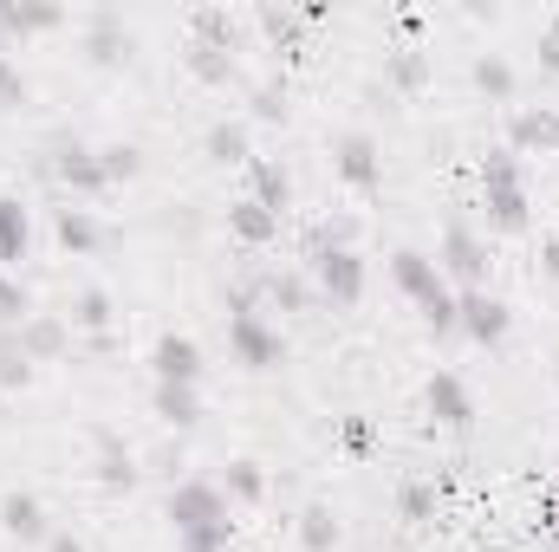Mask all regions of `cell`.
Listing matches in <instances>:
<instances>
[{"label": "cell", "instance_id": "cell-14", "mask_svg": "<svg viewBox=\"0 0 559 552\" xmlns=\"http://www.w3.org/2000/svg\"><path fill=\"white\" fill-rule=\"evenodd\" d=\"M508 149H514V156H527V149L554 156L559 149V105H527V111H514V118H508Z\"/></svg>", "mask_w": 559, "mask_h": 552}, {"label": "cell", "instance_id": "cell-22", "mask_svg": "<svg viewBox=\"0 0 559 552\" xmlns=\"http://www.w3.org/2000/svg\"><path fill=\"white\" fill-rule=\"evenodd\" d=\"M150 410L182 435V429L202 422V391H195V384H150Z\"/></svg>", "mask_w": 559, "mask_h": 552}, {"label": "cell", "instance_id": "cell-31", "mask_svg": "<svg viewBox=\"0 0 559 552\" xmlns=\"http://www.w3.org/2000/svg\"><path fill=\"white\" fill-rule=\"evenodd\" d=\"M182 59H189V72H195L202 85H228V79H235V52H228V46H202V39H189Z\"/></svg>", "mask_w": 559, "mask_h": 552}, {"label": "cell", "instance_id": "cell-43", "mask_svg": "<svg viewBox=\"0 0 559 552\" xmlns=\"http://www.w3.org/2000/svg\"><path fill=\"white\" fill-rule=\"evenodd\" d=\"M46 552H92V547H85L79 533H52V540H46Z\"/></svg>", "mask_w": 559, "mask_h": 552}, {"label": "cell", "instance_id": "cell-38", "mask_svg": "<svg viewBox=\"0 0 559 552\" xmlns=\"http://www.w3.org/2000/svg\"><path fill=\"white\" fill-rule=\"evenodd\" d=\"M371 442H378V435H371L365 416H338V448H345V455H371Z\"/></svg>", "mask_w": 559, "mask_h": 552}, {"label": "cell", "instance_id": "cell-5", "mask_svg": "<svg viewBox=\"0 0 559 552\" xmlns=\"http://www.w3.org/2000/svg\"><path fill=\"white\" fill-rule=\"evenodd\" d=\"M436 267H442V279H455L462 292H475V286H488V241L475 228L449 221L442 228V248H436Z\"/></svg>", "mask_w": 559, "mask_h": 552}, {"label": "cell", "instance_id": "cell-33", "mask_svg": "<svg viewBox=\"0 0 559 552\" xmlns=\"http://www.w3.org/2000/svg\"><path fill=\"white\" fill-rule=\"evenodd\" d=\"M26 384H33V358H26L20 332L0 325V391H26Z\"/></svg>", "mask_w": 559, "mask_h": 552}, {"label": "cell", "instance_id": "cell-40", "mask_svg": "<svg viewBox=\"0 0 559 552\" xmlns=\"http://www.w3.org/2000/svg\"><path fill=\"white\" fill-rule=\"evenodd\" d=\"M534 52H540V72H554L559 79V13L540 26V39H534Z\"/></svg>", "mask_w": 559, "mask_h": 552}, {"label": "cell", "instance_id": "cell-42", "mask_svg": "<svg viewBox=\"0 0 559 552\" xmlns=\"http://www.w3.org/2000/svg\"><path fill=\"white\" fill-rule=\"evenodd\" d=\"M540 274L559 279V235H547V241H540Z\"/></svg>", "mask_w": 559, "mask_h": 552}, {"label": "cell", "instance_id": "cell-16", "mask_svg": "<svg viewBox=\"0 0 559 552\" xmlns=\"http://www.w3.org/2000/svg\"><path fill=\"white\" fill-rule=\"evenodd\" d=\"M423 410L436 416L442 429H468V422H475V397H468V384H462L455 371H436L429 391H423Z\"/></svg>", "mask_w": 559, "mask_h": 552}, {"label": "cell", "instance_id": "cell-23", "mask_svg": "<svg viewBox=\"0 0 559 552\" xmlns=\"http://www.w3.org/2000/svg\"><path fill=\"white\" fill-rule=\"evenodd\" d=\"M202 149H209V163H254V137H248V118H215L209 124V137H202Z\"/></svg>", "mask_w": 559, "mask_h": 552}, {"label": "cell", "instance_id": "cell-20", "mask_svg": "<svg viewBox=\"0 0 559 552\" xmlns=\"http://www.w3.org/2000/svg\"><path fill=\"white\" fill-rule=\"evenodd\" d=\"M267 305L293 312V319H306V312H319L325 299H319V286H312L306 267H280V274H267Z\"/></svg>", "mask_w": 559, "mask_h": 552}, {"label": "cell", "instance_id": "cell-15", "mask_svg": "<svg viewBox=\"0 0 559 552\" xmlns=\"http://www.w3.org/2000/svg\"><path fill=\"white\" fill-rule=\"evenodd\" d=\"M20 345H26L33 364H59V358L72 351V319H66V312H33V319L20 325Z\"/></svg>", "mask_w": 559, "mask_h": 552}, {"label": "cell", "instance_id": "cell-32", "mask_svg": "<svg viewBox=\"0 0 559 552\" xmlns=\"http://www.w3.org/2000/svg\"><path fill=\"white\" fill-rule=\"evenodd\" d=\"M384 85H391V92H423V85H429V52H417V46L391 52V59H384Z\"/></svg>", "mask_w": 559, "mask_h": 552}, {"label": "cell", "instance_id": "cell-9", "mask_svg": "<svg viewBox=\"0 0 559 552\" xmlns=\"http://www.w3.org/2000/svg\"><path fill=\"white\" fill-rule=\"evenodd\" d=\"M92 475H98L105 494H131V488L143 481V461L118 429H92Z\"/></svg>", "mask_w": 559, "mask_h": 552}, {"label": "cell", "instance_id": "cell-34", "mask_svg": "<svg viewBox=\"0 0 559 552\" xmlns=\"http://www.w3.org/2000/svg\"><path fill=\"white\" fill-rule=\"evenodd\" d=\"M26 319H33V292H26V279L0 274V325H7V332H20Z\"/></svg>", "mask_w": 559, "mask_h": 552}, {"label": "cell", "instance_id": "cell-6", "mask_svg": "<svg viewBox=\"0 0 559 552\" xmlns=\"http://www.w3.org/2000/svg\"><path fill=\"white\" fill-rule=\"evenodd\" d=\"M332 169H338V182H352L358 195H378V189H384V149H378L371 131L332 137Z\"/></svg>", "mask_w": 559, "mask_h": 552}, {"label": "cell", "instance_id": "cell-41", "mask_svg": "<svg viewBox=\"0 0 559 552\" xmlns=\"http://www.w3.org/2000/svg\"><path fill=\"white\" fill-rule=\"evenodd\" d=\"M176 468H182V442H163V448H150V475H169V481H176Z\"/></svg>", "mask_w": 559, "mask_h": 552}, {"label": "cell", "instance_id": "cell-39", "mask_svg": "<svg viewBox=\"0 0 559 552\" xmlns=\"http://www.w3.org/2000/svg\"><path fill=\"white\" fill-rule=\"evenodd\" d=\"M26 105V79H20V65L0 52V111H20Z\"/></svg>", "mask_w": 559, "mask_h": 552}, {"label": "cell", "instance_id": "cell-17", "mask_svg": "<svg viewBox=\"0 0 559 552\" xmlns=\"http://www.w3.org/2000/svg\"><path fill=\"white\" fill-rule=\"evenodd\" d=\"M52 235H59V248H66V254H98V248L111 241V235L98 228V215H92V208H79V202H59V208H52Z\"/></svg>", "mask_w": 559, "mask_h": 552}, {"label": "cell", "instance_id": "cell-44", "mask_svg": "<svg viewBox=\"0 0 559 552\" xmlns=\"http://www.w3.org/2000/svg\"><path fill=\"white\" fill-rule=\"evenodd\" d=\"M547 547L559 552V514H554V520H547Z\"/></svg>", "mask_w": 559, "mask_h": 552}, {"label": "cell", "instance_id": "cell-10", "mask_svg": "<svg viewBox=\"0 0 559 552\" xmlns=\"http://www.w3.org/2000/svg\"><path fill=\"white\" fill-rule=\"evenodd\" d=\"M391 279H397L404 299H417V312L436 305V299H449V279L436 267V254H417V248H397V254H391Z\"/></svg>", "mask_w": 559, "mask_h": 552}, {"label": "cell", "instance_id": "cell-37", "mask_svg": "<svg viewBox=\"0 0 559 552\" xmlns=\"http://www.w3.org/2000/svg\"><path fill=\"white\" fill-rule=\"evenodd\" d=\"M429 514H436V488H429V481H404V488H397V520L423 527Z\"/></svg>", "mask_w": 559, "mask_h": 552}, {"label": "cell", "instance_id": "cell-45", "mask_svg": "<svg viewBox=\"0 0 559 552\" xmlns=\"http://www.w3.org/2000/svg\"><path fill=\"white\" fill-rule=\"evenodd\" d=\"M554 384H559V358H554Z\"/></svg>", "mask_w": 559, "mask_h": 552}, {"label": "cell", "instance_id": "cell-19", "mask_svg": "<svg viewBox=\"0 0 559 552\" xmlns=\"http://www.w3.org/2000/svg\"><path fill=\"white\" fill-rule=\"evenodd\" d=\"M248 195H254L261 208H274V215L293 208V176H286L280 156H261V149H254V163H248Z\"/></svg>", "mask_w": 559, "mask_h": 552}, {"label": "cell", "instance_id": "cell-1", "mask_svg": "<svg viewBox=\"0 0 559 552\" xmlns=\"http://www.w3.org/2000/svg\"><path fill=\"white\" fill-rule=\"evenodd\" d=\"M169 527H176V552H228L235 540V514H228V494L222 481H202V475H182L163 501Z\"/></svg>", "mask_w": 559, "mask_h": 552}, {"label": "cell", "instance_id": "cell-25", "mask_svg": "<svg viewBox=\"0 0 559 552\" xmlns=\"http://www.w3.org/2000/svg\"><path fill=\"white\" fill-rule=\"evenodd\" d=\"M52 26H66V13H59V7H46V0L0 7V39H26V33H52Z\"/></svg>", "mask_w": 559, "mask_h": 552}, {"label": "cell", "instance_id": "cell-3", "mask_svg": "<svg viewBox=\"0 0 559 552\" xmlns=\"http://www.w3.org/2000/svg\"><path fill=\"white\" fill-rule=\"evenodd\" d=\"M39 176H52V182H59V189H72L79 202L111 189V182H105V163H98V149H92L85 137H52L46 149H39Z\"/></svg>", "mask_w": 559, "mask_h": 552}, {"label": "cell", "instance_id": "cell-29", "mask_svg": "<svg viewBox=\"0 0 559 552\" xmlns=\"http://www.w3.org/2000/svg\"><path fill=\"white\" fill-rule=\"evenodd\" d=\"M468 79H475V92H488L495 105H508V98H514V65H508L501 52H475Z\"/></svg>", "mask_w": 559, "mask_h": 552}, {"label": "cell", "instance_id": "cell-27", "mask_svg": "<svg viewBox=\"0 0 559 552\" xmlns=\"http://www.w3.org/2000/svg\"><path fill=\"white\" fill-rule=\"evenodd\" d=\"M299 547L306 552H332L338 547V514H332L325 501H306V507H299Z\"/></svg>", "mask_w": 559, "mask_h": 552}, {"label": "cell", "instance_id": "cell-13", "mask_svg": "<svg viewBox=\"0 0 559 552\" xmlns=\"http://www.w3.org/2000/svg\"><path fill=\"white\" fill-rule=\"evenodd\" d=\"M0 527H7V540H20V547H46V540L59 533V527L46 520V501H39V494H20V488L0 501Z\"/></svg>", "mask_w": 559, "mask_h": 552}, {"label": "cell", "instance_id": "cell-8", "mask_svg": "<svg viewBox=\"0 0 559 552\" xmlns=\"http://www.w3.org/2000/svg\"><path fill=\"white\" fill-rule=\"evenodd\" d=\"M228 351H235V364H248V371H274L280 358H286L280 325H267V312H235V319H228Z\"/></svg>", "mask_w": 559, "mask_h": 552}, {"label": "cell", "instance_id": "cell-26", "mask_svg": "<svg viewBox=\"0 0 559 552\" xmlns=\"http://www.w3.org/2000/svg\"><path fill=\"white\" fill-rule=\"evenodd\" d=\"M222 494H228V507H254V501H267V468L261 461H228V475H222Z\"/></svg>", "mask_w": 559, "mask_h": 552}, {"label": "cell", "instance_id": "cell-28", "mask_svg": "<svg viewBox=\"0 0 559 552\" xmlns=\"http://www.w3.org/2000/svg\"><path fill=\"white\" fill-rule=\"evenodd\" d=\"M189 39L241 52V26H235V13H222V7H195V20H189Z\"/></svg>", "mask_w": 559, "mask_h": 552}, {"label": "cell", "instance_id": "cell-2", "mask_svg": "<svg viewBox=\"0 0 559 552\" xmlns=\"http://www.w3.org/2000/svg\"><path fill=\"white\" fill-rule=\"evenodd\" d=\"M481 202H488V221L495 228H527V208H534V195H527V163L501 143V149H488V163H481Z\"/></svg>", "mask_w": 559, "mask_h": 552}, {"label": "cell", "instance_id": "cell-7", "mask_svg": "<svg viewBox=\"0 0 559 552\" xmlns=\"http://www.w3.org/2000/svg\"><path fill=\"white\" fill-rule=\"evenodd\" d=\"M455 312H462V338H475L481 351L508 345V332H514V312H508V299H495L488 286H475V292H455Z\"/></svg>", "mask_w": 559, "mask_h": 552}, {"label": "cell", "instance_id": "cell-12", "mask_svg": "<svg viewBox=\"0 0 559 552\" xmlns=\"http://www.w3.org/2000/svg\"><path fill=\"white\" fill-rule=\"evenodd\" d=\"M150 371H156V384H202V345L182 332H163L150 351Z\"/></svg>", "mask_w": 559, "mask_h": 552}, {"label": "cell", "instance_id": "cell-35", "mask_svg": "<svg viewBox=\"0 0 559 552\" xmlns=\"http://www.w3.org/2000/svg\"><path fill=\"white\" fill-rule=\"evenodd\" d=\"M98 163H105V182H111V189L143 176V149H138V143H105V149H98Z\"/></svg>", "mask_w": 559, "mask_h": 552}, {"label": "cell", "instance_id": "cell-24", "mask_svg": "<svg viewBox=\"0 0 559 552\" xmlns=\"http://www.w3.org/2000/svg\"><path fill=\"white\" fill-rule=\"evenodd\" d=\"M254 20H261V33L274 39L280 59H299V39H306V7H274V0H267Z\"/></svg>", "mask_w": 559, "mask_h": 552}, {"label": "cell", "instance_id": "cell-4", "mask_svg": "<svg viewBox=\"0 0 559 552\" xmlns=\"http://www.w3.org/2000/svg\"><path fill=\"white\" fill-rule=\"evenodd\" d=\"M306 274H312V286H319L325 305H358V299H365V254H358V248L306 254Z\"/></svg>", "mask_w": 559, "mask_h": 552}, {"label": "cell", "instance_id": "cell-18", "mask_svg": "<svg viewBox=\"0 0 559 552\" xmlns=\"http://www.w3.org/2000/svg\"><path fill=\"white\" fill-rule=\"evenodd\" d=\"M26 254H33V215L20 195H0V274H20Z\"/></svg>", "mask_w": 559, "mask_h": 552}, {"label": "cell", "instance_id": "cell-30", "mask_svg": "<svg viewBox=\"0 0 559 552\" xmlns=\"http://www.w3.org/2000/svg\"><path fill=\"white\" fill-rule=\"evenodd\" d=\"M66 319H72V332H92V338L111 332V292H105V286H85V292L66 305Z\"/></svg>", "mask_w": 559, "mask_h": 552}, {"label": "cell", "instance_id": "cell-11", "mask_svg": "<svg viewBox=\"0 0 559 552\" xmlns=\"http://www.w3.org/2000/svg\"><path fill=\"white\" fill-rule=\"evenodd\" d=\"M85 59H92V65H124V59H131V26H124L118 7H98V13L85 20Z\"/></svg>", "mask_w": 559, "mask_h": 552}, {"label": "cell", "instance_id": "cell-36", "mask_svg": "<svg viewBox=\"0 0 559 552\" xmlns=\"http://www.w3.org/2000/svg\"><path fill=\"white\" fill-rule=\"evenodd\" d=\"M248 111L261 118V124H286V79H267V85H254V98H248Z\"/></svg>", "mask_w": 559, "mask_h": 552}, {"label": "cell", "instance_id": "cell-21", "mask_svg": "<svg viewBox=\"0 0 559 552\" xmlns=\"http://www.w3.org/2000/svg\"><path fill=\"white\" fill-rule=\"evenodd\" d=\"M228 235H235L241 248H274L280 241V215L274 208H261L254 195H241V202L228 208Z\"/></svg>", "mask_w": 559, "mask_h": 552}]
</instances>
